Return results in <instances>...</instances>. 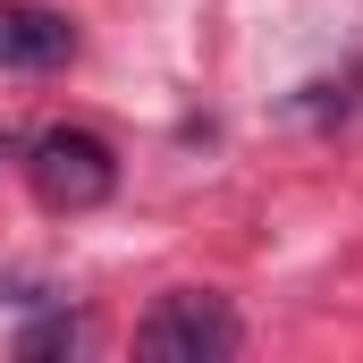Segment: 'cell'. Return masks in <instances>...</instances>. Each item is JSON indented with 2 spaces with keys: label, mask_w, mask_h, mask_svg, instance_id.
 <instances>
[{
  "label": "cell",
  "mask_w": 363,
  "mask_h": 363,
  "mask_svg": "<svg viewBox=\"0 0 363 363\" xmlns=\"http://www.w3.org/2000/svg\"><path fill=\"white\" fill-rule=\"evenodd\" d=\"M26 186H34L43 211H93V203H110L118 161H110V144L93 127H43L26 144Z\"/></svg>",
  "instance_id": "cell-1"
},
{
  "label": "cell",
  "mask_w": 363,
  "mask_h": 363,
  "mask_svg": "<svg viewBox=\"0 0 363 363\" xmlns=\"http://www.w3.org/2000/svg\"><path fill=\"white\" fill-rule=\"evenodd\" d=\"M135 355H152V363H220V355H237V313L220 296H203V287H178V296H161L135 321Z\"/></svg>",
  "instance_id": "cell-2"
},
{
  "label": "cell",
  "mask_w": 363,
  "mask_h": 363,
  "mask_svg": "<svg viewBox=\"0 0 363 363\" xmlns=\"http://www.w3.org/2000/svg\"><path fill=\"white\" fill-rule=\"evenodd\" d=\"M60 60H77V26L60 9L0 0V68L9 77H34V68H60Z\"/></svg>",
  "instance_id": "cell-3"
}]
</instances>
